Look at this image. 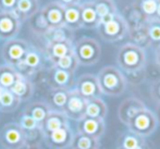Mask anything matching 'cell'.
I'll return each mask as SVG.
<instances>
[{"label": "cell", "instance_id": "cell-1", "mask_svg": "<svg viewBox=\"0 0 160 149\" xmlns=\"http://www.w3.org/2000/svg\"><path fill=\"white\" fill-rule=\"evenodd\" d=\"M96 76L102 95L120 96L125 92L128 87V83L123 72L113 65L102 67Z\"/></svg>", "mask_w": 160, "mask_h": 149}, {"label": "cell", "instance_id": "cell-2", "mask_svg": "<svg viewBox=\"0 0 160 149\" xmlns=\"http://www.w3.org/2000/svg\"><path fill=\"white\" fill-rule=\"evenodd\" d=\"M117 64L123 73L144 69L147 65L146 51L131 42L124 44L119 48Z\"/></svg>", "mask_w": 160, "mask_h": 149}, {"label": "cell", "instance_id": "cell-3", "mask_svg": "<svg viewBox=\"0 0 160 149\" xmlns=\"http://www.w3.org/2000/svg\"><path fill=\"white\" fill-rule=\"evenodd\" d=\"M101 39L107 42H117L128 36V27L119 12L108 14L99 20L96 28Z\"/></svg>", "mask_w": 160, "mask_h": 149}, {"label": "cell", "instance_id": "cell-4", "mask_svg": "<svg viewBox=\"0 0 160 149\" xmlns=\"http://www.w3.org/2000/svg\"><path fill=\"white\" fill-rule=\"evenodd\" d=\"M73 53L78 64L91 67L100 59L101 46L95 38L83 36L73 42Z\"/></svg>", "mask_w": 160, "mask_h": 149}, {"label": "cell", "instance_id": "cell-5", "mask_svg": "<svg viewBox=\"0 0 160 149\" xmlns=\"http://www.w3.org/2000/svg\"><path fill=\"white\" fill-rule=\"evenodd\" d=\"M128 132H132L138 136L146 138L155 133L158 127V120L156 114L148 108L141 111L130 123L128 124Z\"/></svg>", "mask_w": 160, "mask_h": 149}, {"label": "cell", "instance_id": "cell-6", "mask_svg": "<svg viewBox=\"0 0 160 149\" xmlns=\"http://www.w3.org/2000/svg\"><path fill=\"white\" fill-rule=\"evenodd\" d=\"M30 49V44L23 39L12 38L4 42L1 49L2 59L4 60L6 64L15 67L23 61L26 52Z\"/></svg>", "mask_w": 160, "mask_h": 149}, {"label": "cell", "instance_id": "cell-7", "mask_svg": "<svg viewBox=\"0 0 160 149\" xmlns=\"http://www.w3.org/2000/svg\"><path fill=\"white\" fill-rule=\"evenodd\" d=\"M0 143L4 149H22L28 144V138L19 124L11 122L0 131Z\"/></svg>", "mask_w": 160, "mask_h": 149}, {"label": "cell", "instance_id": "cell-8", "mask_svg": "<svg viewBox=\"0 0 160 149\" xmlns=\"http://www.w3.org/2000/svg\"><path fill=\"white\" fill-rule=\"evenodd\" d=\"M44 67V55L35 47L30 46V49L26 52L23 61L18 67H15L17 71L21 75L30 78L33 75L37 74Z\"/></svg>", "mask_w": 160, "mask_h": 149}, {"label": "cell", "instance_id": "cell-9", "mask_svg": "<svg viewBox=\"0 0 160 149\" xmlns=\"http://www.w3.org/2000/svg\"><path fill=\"white\" fill-rule=\"evenodd\" d=\"M74 89L86 100H91L94 98H101V95H102L100 87H99L97 76L91 73L81 75L75 81Z\"/></svg>", "mask_w": 160, "mask_h": 149}, {"label": "cell", "instance_id": "cell-10", "mask_svg": "<svg viewBox=\"0 0 160 149\" xmlns=\"http://www.w3.org/2000/svg\"><path fill=\"white\" fill-rule=\"evenodd\" d=\"M48 84L51 87V89L59 88L71 90L75 86L74 73L61 70L55 65H51L48 71Z\"/></svg>", "mask_w": 160, "mask_h": 149}, {"label": "cell", "instance_id": "cell-11", "mask_svg": "<svg viewBox=\"0 0 160 149\" xmlns=\"http://www.w3.org/2000/svg\"><path fill=\"white\" fill-rule=\"evenodd\" d=\"M87 100L83 98L75 89H71L69 92V97H68L67 105L64 107L63 112L68 119L78 121L85 116V109H86Z\"/></svg>", "mask_w": 160, "mask_h": 149}, {"label": "cell", "instance_id": "cell-12", "mask_svg": "<svg viewBox=\"0 0 160 149\" xmlns=\"http://www.w3.org/2000/svg\"><path fill=\"white\" fill-rule=\"evenodd\" d=\"M74 133L70 125L50 133L49 135L42 136L45 144L50 149H67L71 146Z\"/></svg>", "mask_w": 160, "mask_h": 149}, {"label": "cell", "instance_id": "cell-13", "mask_svg": "<svg viewBox=\"0 0 160 149\" xmlns=\"http://www.w3.org/2000/svg\"><path fill=\"white\" fill-rule=\"evenodd\" d=\"M106 131V123L102 119H93L84 117L78 121L76 133L99 139L103 136Z\"/></svg>", "mask_w": 160, "mask_h": 149}, {"label": "cell", "instance_id": "cell-14", "mask_svg": "<svg viewBox=\"0 0 160 149\" xmlns=\"http://www.w3.org/2000/svg\"><path fill=\"white\" fill-rule=\"evenodd\" d=\"M21 21L13 12L0 11V39L9 40L15 38L21 30Z\"/></svg>", "mask_w": 160, "mask_h": 149}, {"label": "cell", "instance_id": "cell-15", "mask_svg": "<svg viewBox=\"0 0 160 149\" xmlns=\"http://www.w3.org/2000/svg\"><path fill=\"white\" fill-rule=\"evenodd\" d=\"M146 109V106L141 99L136 97H130L123 100L118 109V117L121 123L128 125L141 111Z\"/></svg>", "mask_w": 160, "mask_h": 149}, {"label": "cell", "instance_id": "cell-16", "mask_svg": "<svg viewBox=\"0 0 160 149\" xmlns=\"http://www.w3.org/2000/svg\"><path fill=\"white\" fill-rule=\"evenodd\" d=\"M120 14L127 23L128 30L139 27V26L146 24V22L148 21V17L144 14L139 7L138 0H135L133 3L125 6Z\"/></svg>", "mask_w": 160, "mask_h": 149}, {"label": "cell", "instance_id": "cell-17", "mask_svg": "<svg viewBox=\"0 0 160 149\" xmlns=\"http://www.w3.org/2000/svg\"><path fill=\"white\" fill-rule=\"evenodd\" d=\"M39 11L42 14V17H44V19L46 20L49 28L64 26V7L58 3V2H56L55 0L45 4L44 7H42Z\"/></svg>", "mask_w": 160, "mask_h": 149}, {"label": "cell", "instance_id": "cell-18", "mask_svg": "<svg viewBox=\"0 0 160 149\" xmlns=\"http://www.w3.org/2000/svg\"><path fill=\"white\" fill-rule=\"evenodd\" d=\"M69 125V119L62 111H53L51 110L45 121L40 125V134L42 136L49 135L55 131Z\"/></svg>", "mask_w": 160, "mask_h": 149}, {"label": "cell", "instance_id": "cell-19", "mask_svg": "<svg viewBox=\"0 0 160 149\" xmlns=\"http://www.w3.org/2000/svg\"><path fill=\"white\" fill-rule=\"evenodd\" d=\"M39 10L40 4L38 0H18L12 12L21 21V23H23L28 21Z\"/></svg>", "mask_w": 160, "mask_h": 149}, {"label": "cell", "instance_id": "cell-20", "mask_svg": "<svg viewBox=\"0 0 160 149\" xmlns=\"http://www.w3.org/2000/svg\"><path fill=\"white\" fill-rule=\"evenodd\" d=\"M73 42H63L45 45V56L50 61L51 64H55L62 57L73 52Z\"/></svg>", "mask_w": 160, "mask_h": 149}, {"label": "cell", "instance_id": "cell-21", "mask_svg": "<svg viewBox=\"0 0 160 149\" xmlns=\"http://www.w3.org/2000/svg\"><path fill=\"white\" fill-rule=\"evenodd\" d=\"M15 97L20 99L21 101L28 100L34 94V85L30 78L20 74L19 78L15 81L14 84L9 89Z\"/></svg>", "mask_w": 160, "mask_h": 149}, {"label": "cell", "instance_id": "cell-22", "mask_svg": "<svg viewBox=\"0 0 160 149\" xmlns=\"http://www.w3.org/2000/svg\"><path fill=\"white\" fill-rule=\"evenodd\" d=\"M81 7V20H82V28L93 30L97 28L99 24V17L96 13L93 0L85 1L80 4Z\"/></svg>", "mask_w": 160, "mask_h": 149}, {"label": "cell", "instance_id": "cell-23", "mask_svg": "<svg viewBox=\"0 0 160 149\" xmlns=\"http://www.w3.org/2000/svg\"><path fill=\"white\" fill-rule=\"evenodd\" d=\"M50 111L51 109L47 102H45V101H34V102H31L30 105L26 106L23 113L31 117L40 126Z\"/></svg>", "mask_w": 160, "mask_h": 149}, {"label": "cell", "instance_id": "cell-24", "mask_svg": "<svg viewBox=\"0 0 160 149\" xmlns=\"http://www.w3.org/2000/svg\"><path fill=\"white\" fill-rule=\"evenodd\" d=\"M42 38L45 39L46 44H53V42H74V32L69 30L65 26L50 28Z\"/></svg>", "mask_w": 160, "mask_h": 149}, {"label": "cell", "instance_id": "cell-25", "mask_svg": "<svg viewBox=\"0 0 160 149\" xmlns=\"http://www.w3.org/2000/svg\"><path fill=\"white\" fill-rule=\"evenodd\" d=\"M128 37L130 39L131 44L135 45V46L139 47V48L144 49V50L149 48L150 39H149V35H148L147 22H146V24L139 26V27L128 30Z\"/></svg>", "mask_w": 160, "mask_h": 149}, {"label": "cell", "instance_id": "cell-26", "mask_svg": "<svg viewBox=\"0 0 160 149\" xmlns=\"http://www.w3.org/2000/svg\"><path fill=\"white\" fill-rule=\"evenodd\" d=\"M64 26L71 31H78L82 28V20H81V7L80 4L64 7L63 15Z\"/></svg>", "mask_w": 160, "mask_h": 149}, {"label": "cell", "instance_id": "cell-27", "mask_svg": "<svg viewBox=\"0 0 160 149\" xmlns=\"http://www.w3.org/2000/svg\"><path fill=\"white\" fill-rule=\"evenodd\" d=\"M70 90L53 88L50 90L47 98V103L53 111H62L63 112L64 107L67 105L68 97H69Z\"/></svg>", "mask_w": 160, "mask_h": 149}, {"label": "cell", "instance_id": "cell-28", "mask_svg": "<svg viewBox=\"0 0 160 149\" xmlns=\"http://www.w3.org/2000/svg\"><path fill=\"white\" fill-rule=\"evenodd\" d=\"M108 113V108L105 101L101 98H94L87 100L85 116L93 119H102L105 120Z\"/></svg>", "mask_w": 160, "mask_h": 149}, {"label": "cell", "instance_id": "cell-29", "mask_svg": "<svg viewBox=\"0 0 160 149\" xmlns=\"http://www.w3.org/2000/svg\"><path fill=\"white\" fill-rule=\"evenodd\" d=\"M20 73L17 69L9 64L0 65V87L3 89H10L11 86L19 78Z\"/></svg>", "mask_w": 160, "mask_h": 149}, {"label": "cell", "instance_id": "cell-30", "mask_svg": "<svg viewBox=\"0 0 160 149\" xmlns=\"http://www.w3.org/2000/svg\"><path fill=\"white\" fill-rule=\"evenodd\" d=\"M18 124H19L20 127H21L22 131L24 132L26 138H28V142L30 138H35L38 134H40L39 124H38L36 121H34L31 117L26 116V114L22 113L21 116H20Z\"/></svg>", "mask_w": 160, "mask_h": 149}, {"label": "cell", "instance_id": "cell-31", "mask_svg": "<svg viewBox=\"0 0 160 149\" xmlns=\"http://www.w3.org/2000/svg\"><path fill=\"white\" fill-rule=\"evenodd\" d=\"M99 147H100L99 139L78 134V133L74 134L73 141L70 146L71 149H99Z\"/></svg>", "mask_w": 160, "mask_h": 149}, {"label": "cell", "instance_id": "cell-32", "mask_svg": "<svg viewBox=\"0 0 160 149\" xmlns=\"http://www.w3.org/2000/svg\"><path fill=\"white\" fill-rule=\"evenodd\" d=\"M22 101L15 97L9 89H3L0 99V111L1 112H13L19 108Z\"/></svg>", "mask_w": 160, "mask_h": 149}, {"label": "cell", "instance_id": "cell-33", "mask_svg": "<svg viewBox=\"0 0 160 149\" xmlns=\"http://www.w3.org/2000/svg\"><path fill=\"white\" fill-rule=\"evenodd\" d=\"M93 3L99 20L107 17L108 14L118 12L113 0H93Z\"/></svg>", "mask_w": 160, "mask_h": 149}, {"label": "cell", "instance_id": "cell-34", "mask_svg": "<svg viewBox=\"0 0 160 149\" xmlns=\"http://www.w3.org/2000/svg\"><path fill=\"white\" fill-rule=\"evenodd\" d=\"M30 27L32 30L33 33L37 34L39 36H44L50 28H49L48 24H47L46 20L44 19L42 14L40 13V11H38L34 17H31L30 20Z\"/></svg>", "mask_w": 160, "mask_h": 149}, {"label": "cell", "instance_id": "cell-35", "mask_svg": "<svg viewBox=\"0 0 160 149\" xmlns=\"http://www.w3.org/2000/svg\"><path fill=\"white\" fill-rule=\"evenodd\" d=\"M148 35L150 39V47L157 49L160 47V21L156 19H148L147 21Z\"/></svg>", "mask_w": 160, "mask_h": 149}, {"label": "cell", "instance_id": "cell-36", "mask_svg": "<svg viewBox=\"0 0 160 149\" xmlns=\"http://www.w3.org/2000/svg\"><path fill=\"white\" fill-rule=\"evenodd\" d=\"M52 65H55V67H59V69H61V70H64V71L71 72V73H75V71L78 70V67L80 64H78L74 53L71 52V53H69V55L62 57L61 59H59L55 64H52Z\"/></svg>", "mask_w": 160, "mask_h": 149}, {"label": "cell", "instance_id": "cell-37", "mask_svg": "<svg viewBox=\"0 0 160 149\" xmlns=\"http://www.w3.org/2000/svg\"><path fill=\"white\" fill-rule=\"evenodd\" d=\"M145 141V138L138 136V135L134 134L132 132H128L127 134L123 135L122 141H121V148L122 149H134L135 147L139 146L141 144H143Z\"/></svg>", "mask_w": 160, "mask_h": 149}, {"label": "cell", "instance_id": "cell-38", "mask_svg": "<svg viewBox=\"0 0 160 149\" xmlns=\"http://www.w3.org/2000/svg\"><path fill=\"white\" fill-rule=\"evenodd\" d=\"M123 74H124V77H125V80H127V83L128 84H131V85H139L147 78V75H146V67L141 69V70H137V71L123 73Z\"/></svg>", "mask_w": 160, "mask_h": 149}, {"label": "cell", "instance_id": "cell-39", "mask_svg": "<svg viewBox=\"0 0 160 149\" xmlns=\"http://www.w3.org/2000/svg\"><path fill=\"white\" fill-rule=\"evenodd\" d=\"M139 7H141L142 11L144 12V14L148 17L152 19L156 14L157 10V1L156 0H138Z\"/></svg>", "mask_w": 160, "mask_h": 149}, {"label": "cell", "instance_id": "cell-40", "mask_svg": "<svg viewBox=\"0 0 160 149\" xmlns=\"http://www.w3.org/2000/svg\"><path fill=\"white\" fill-rule=\"evenodd\" d=\"M150 94H152V98L157 103L160 102V78L152 82V88H150Z\"/></svg>", "mask_w": 160, "mask_h": 149}, {"label": "cell", "instance_id": "cell-41", "mask_svg": "<svg viewBox=\"0 0 160 149\" xmlns=\"http://www.w3.org/2000/svg\"><path fill=\"white\" fill-rule=\"evenodd\" d=\"M18 0H0V11L12 12Z\"/></svg>", "mask_w": 160, "mask_h": 149}, {"label": "cell", "instance_id": "cell-42", "mask_svg": "<svg viewBox=\"0 0 160 149\" xmlns=\"http://www.w3.org/2000/svg\"><path fill=\"white\" fill-rule=\"evenodd\" d=\"M55 1L60 3L63 7H69V6H74V4L82 3V0H55Z\"/></svg>", "mask_w": 160, "mask_h": 149}, {"label": "cell", "instance_id": "cell-43", "mask_svg": "<svg viewBox=\"0 0 160 149\" xmlns=\"http://www.w3.org/2000/svg\"><path fill=\"white\" fill-rule=\"evenodd\" d=\"M155 61H156L157 67H160V47L156 49V55H155Z\"/></svg>", "mask_w": 160, "mask_h": 149}, {"label": "cell", "instance_id": "cell-44", "mask_svg": "<svg viewBox=\"0 0 160 149\" xmlns=\"http://www.w3.org/2000/svg\"><path fill=\"white\" fill-rule=\"evenodd\" d=\"M156 1H157V10H156V14H155V17L152 19H156L160 21V0H156Z\"/></svg>", "mask_w": 160, "mask_h": 149}, {"label": "cell", "instance_id": "cell-45", "mask_svg": "<svg viewBox=\"0 0 160 149\" xmlns=\"http://www.w3.org/2000/svg\"><path fill=\"white\" fill-rule=\"evenodd\" d=\"M156 118L158 120V123H160V102L157 103V107H156Z\"/></svg>", "mask_w": 160, "mask_h": 149}, {"label": "cell", "instance_id": "cell-46", "mask_svg": "<svg viewBox=\"0 0 160 149\" xmlns=\"http://www.w3.org/2000/svg\"><path fill=\"white\" fill-rule=\"evenodd\" d=\"M134 149H150L149 146L147 145V143L146 142H144L143 144H141L139 146H137V147H135Z\"/></svg>", "mask_w": 160, "mask_h": 149}, {"label": "cell", "instance_id": "cell-47", "mask_svg": "<svg viewBox=\"0 0 160 149\" xmlns=\"http://www.w3.org/2000/svg\"><path fill=\"white\" fill-rule=\"evenodd\" d=\"M2 92H3V88L0 87V99H1V95H2Z\"/></svg>", "mask_w": 160, "mask_h": 149}, {"label": "cell", "instance_id": "cell-48", "mask_svg": "<svg viewBox=\"0 0 160 149\" xmlns=\"http://www.w3.org/2000/svg\"><path fill=\"white\" fill-rule=\"evenodd\" d=\"M120 149H122V148H120Z\"/></svg>", "mask_w": 160, "mask_h": 149}, {"label": "cell", "instance_id": "cell-49", "mask_svg": "<svg viewBox=\"0 0 160 149\" xmlns=\"http://www.w3.org/2000/svg\"><path fill=\"white\" fill-rule=\"evenodd\" d=\"M38 1H39V0H38Z\"/></svg>", "mask_w": 160, "mask_h": 149}]
</instances>
